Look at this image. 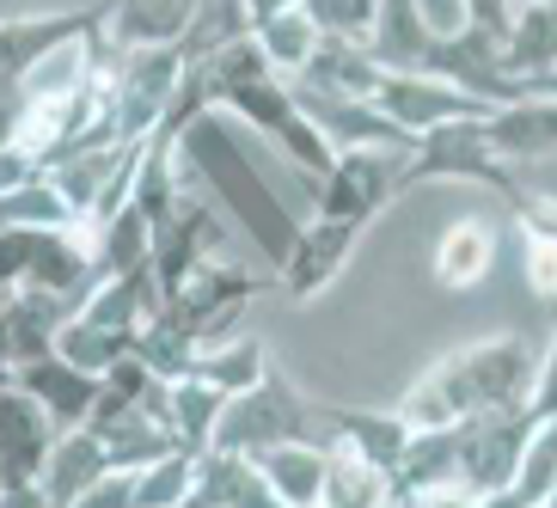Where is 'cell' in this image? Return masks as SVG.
Returning a JSON list of instances; mask_svg holds the SVG:
<instances>
[{
  "mask_svg": "<svg viewBox=\"0 0 557 508\" xmlns=\"http://www.w3.org/2000/svg\"><path fill=\"white\" fill-rule=\"evenodd\" d=\"M13 116H18V92L13 86H0V153L13 148Z\"/></svg>",
  "mask_w": 557,
  "mask_h": 508,
  "instance_id": "obj_38",
  "label": "cell"
},
{
  "mask_svg": "<svg viewBox=\"0 0 557 508\" xmlns=\"http://www.w3.org/2000/svg\"><path fill=\"white\" fill-rule=\"evenodd\" d=\"M32 178H44V172H37L32 160H25V153H0V197H7V190H18V184H32Z\"/></svg>",
  "mask_w": 557,
  "mask_h": 508,
  "instance_id": "obj_36",
  "label": "cell"
},
{
  "mask_svg": "<svg viewBox=\"0 0 557 508\" xmlns=\"http://www.w3.org/2000/svg\"><path fill=\"white\" fill-rule=\"evenodd\" d=\"M111 478V466H104V447L86 435V429H62L50 442V454H44V472H37V491H44V503L50 508H67L81 503L92 484H104Z\"/></svg>",
  "mask_w": 557,
  "mask_h": 508,
  "instance_id": "obj_18",
  "label": "cell"
},
{
  "mask_svg": "<svg viewBox=\"0 0 557 508\" xmlns=\"http://www.w3.org/2000/svg\"><path fill=\"white\" fill-rule=\"evenodd\" d=\"M0 508H50L37 484H0Z\"/></svg>",
  "mask_w": 557,
  "mask_h": 508,
  "instance_id": "obj_37",
  "label": "cell"
},
{
  "mask_svg": "<svg viewBox=\"0 0 557 508\" xmlns=\"http://www.w3.org/2000/svg\"><path fill=\"white\" fill-rule=\"evenodd\" d=\"M270 368H276V361H270L263 337L239 331V337H227V344L197 349V361H190V380H197V386H209V393H221V398H239V393H251V386H258Z\"/></svg>",
  "mask_w": 557,
  "mask_h": 508,
  "instance_id": "obj_23",
  "label": "cell"
},
{
  "mask_svg": "<svg viewBox=\"0 0 557 508\" xmlns=\"http://www.w3.org/2000/svg\"><path fill=\"white\" fill-rule=\"evenodd\" d=\"M246 37L251 50L263 55L270 74H300L312 55V25H307V7L300 0H270V7H246Z\"/></svg>",
  "mask_w": 557,
  "mask_h": 508,
  "instance_id": "obj_17",
  "label": "cell"
},
{
  "mask_svg": "<svg viewBox=\"0 0 557 508\" xmlns=\"http://www.w3.org/2000/svg\"><path fill=\"white\" fill-rule=\"evenodd\" d=\"M398 165L405 153H337L331 172L319 178V221H344V227H374L380 209H393L398 197Z\"/></svg>",
  "mask_w": 557,
  "mask_h": 508,
  "instance_id": "obj_6",
  "label": "cell"
},
{
  "mask_svg": "<svg viewBox=\"0 0 557 508\" xmlns=\"http://www.w3.org/2000/svg\"><path fill=\"white\" fill-rule=\"evenodd\" d=\"M13 386L32 398L44 417H50L55 435H62V429H81L86 417H92V405H99V380L74 374V368H67V361H55V356L25 361V368L13 374Z\"/></svg>",
  "mask_w": 557,
  "mask_h": 508,
  "instance_id": "obj_13",
  "label": "cell"
},
{
  "mask_svg": "<svg viewBox=\"0 0 557 508\" xmlns=\"http://www.w3.org/2000/svg\"><path fill=\"white\" fill-rule=\"evenodd\" d=\"M454 429H410L398 466L386 472V491L393 496H429L454 484Z\"/></svg>",
  "mask_w": 557,
  "mask_h": 508,
  "instance_id": "obj_25",
  "label": "cell"
},
{
  "mask_svg": "<svg viewBox=\"0 0 557 508\" xmlns=\"http://www.w3.org/2000/svg\"><path fill=\"white\" fill-rule=\"evenodd\" d=\"M496 258H503V233L484 214H459L454 227H442V239L429 251V276L447 295H466V288H478L496 270Z\"/></svg>",
  "mask_w": 557,
  "mask_h": 508,
  "instance_id": "obj_10",
  "label": "cell"
},
{
  "mask_svg": "<svg viewBox=\"0 0 557 508\" xmlns=\"http://www.w3.org/2000/svg\"><path fill=\"white\" fill-rule=\"evenodd\" d=\"M557 410L552 398V349L527 331H503L484 344L442 356L417 386L393 405L405 429H454L478 417H515V410Z\"/></svg>",
  "mask_w": 557,
  "mask_h": 508,
  "instance_id": "obj_1",
  "label": "cell"
},
{
  "mask_svg": "<svg viewBox=\"0 0 557 508\" xmlns=\"http://www.w3.org/2000/svg\"><path fill=\"white\" fill-rule=\"evenodd\" d=\"M515 227H521V263H527V288L540 300H552L557 288V214L552 197H533L515 209Z\"/></svg>",
  "mask_w": 557,
  "mask_h": 508,
  "instance_id": "obj_29",
  "label": "cell"
},
{
  "mask_svg": "<svg viewBox=\"0 0 557 508\" xmlns=\"http://www.w3.org/2000/svg\"><path fill=\"white\" fill-rule=\"evenodd\" d=\"M148 251H153L148 221H141L129 202H123V209H116L111 221L92 233V288H99V282L129 276V270H141V263H148Z\"/></svg>",
  "mask_w": 557,
  "mask_h": 508,
  "instance_id": "obj_26",
  "label": "cell"
},
{
  "mask_svg": "<svg viewBox=\"0 0 557 508\" xmlns=\"http://www.w3.org/2000/svg\"><path fill=\"white\" fill-rule=\"evenodd\" d=\"M258 478L270 484L282 508H319V484H325V442H288L251 459Z\"/></svg>",
  "mask_w": 557,
  "mask_h": 508,
  "instance_id": "obj_24",
  "label": "cell"
},
{
  "mask_svg": "<svg viewBox=\"0 0 557 508\" xmlns=\"http://www.w3.org/2000/svg\"><path fill=\"white\" fill-rule=\"evenodd\" d=\"M552 508H557V503H552Z\"/></svg>",
  "mask_w": 557,
  "mask_h": 508,
  "instance_id": "obj_41",
  "label": "cell"
},
{
  "mask_svg": "<svg viewBox=\"0 0 557 508\" xmlns=\"http://www.w3.org/2000/svg\"><path fill=\"white\" fill-rule=\"evenodd\" d=\"M190 508H209V503H190Z\"/></svg>",
  "mask_w": 557,
  "mask_h": 508,
  "instance_id": "obj_40",
  "label": "cell"
},
{
  "mask_svg": "<svg viewBox=\"0 0 557 508\" xmlns=\"http://www.w3.org/2000/svg\"><path fill=\"white\" fill-rule=\"evenodd\" d=\"M129 496H135V478L129 472H111L104 484H92L81 503H67V508H129Z\"/></svg>",
  "mask_w": 557,
  "mask_h": 508,
  "instance_id": "obj_35",
  "label": "cell"
},
{
  "mask_svg": "<svg viewBox=\"0 0 557 508\" xmlns=\"http://www.w3.org/2000/svg\"><path fill=\"white\" fill-rule=\"evenodd\" d=\"M557 423V410L533 405L515 410V417H478V423H454V484L466 496H503L515 484V466H521L527 442L540 429Z\"/></svg>",
  "mask_w": 557,
  "mask_h": 508,
  "instance_id": "obj_5",
  "label": "cell"
},
{
  "mask_svg": "<svg viewBox=\"0 0 557 508\" xmlns=\"http://www.w3.org/2000/svg\"><path fill=\"white\" fill-rule=\"evenodd\" d=\"M368 104H374L405 141H417V135H429V129H447V123H478V116H491L484 104L459 99L454 86L429 80V74H380Z\"/></svg>",
  "mask_w": 557,
  "mask_h": 508,
  "instance_id": "obj_7",
  "label": "cell"
},
{
  "mask_svg": "<svg viewBox=\"0 0 557 508\" xmlns=\"http://www.w3.org/2000/svg\"><path fill=\"white\" fill-rule=\"evenodd\" d=\"M386 478L374 466H361L356 454L325 442V484H319V508H386Z\"/></svg>",
  "mask_w": 557,
  "mask_h": 508,
  "instance_id": "obj_30",
  "label": "cell"
},
{
  "mask_svg": "<svg viewBox=\"0 0 557 508\" xmlns=\"http://www.w3.org/2000/svg\"><path fill=\"white\" fill-rule=\"evenodd\" d=\"M129 356L148 368L153 380H165V386H178V380H190V361H197V344L184 337V331L160 325V319H148V325L135 331Z\"/></svg>",
  "mask_w": 557,
  "mask_h": 508,
  "instance_id": "obj_32",
  "label": "cell"
},
{
  "mask_svg": "<svg viewBox=\"0 0 557 508\" xmlns=\"http://www.w3.org/2000/svg\"><path fill=\"white\" fill-rule=\"evenodd\" d=\"M190 25V7H153V0H129V7H104V50L135 55V50H172Z\"/></svg>",
  "mask_w": 557,
  "mask_h": 508,
  "instance_id": "obj_22",
  "label": "cell"
},
{
  "mask_svg": "<svg viewBox=\"0 0 557 508\" xmlns=\"http://www.w3.org/2000/svg\"><path fill=\"white\" fill-rule=\"evenodd\" d=\"M55 423L18 386H0V484H37Z\"/></svg>",
  "mask_w": 557,
  "mask_h": 508,
  "instance_id": "obj_11",
  "label": "cell"
},
{
  "mask_svg": "<svg viewBox=\"0 0 557 508\" xmlns=\"http://www.w3.org/2000/svg\"><path fill=\"white\" fill-rule=\"evenodd\" d=\"M221 405H227L221 393H209V386H197V380H178L172 398H165V435H172V454H184V459L209 454V435H214V423H221Z\"/></svg>",
  "mask_w": 557,
  "mask_h": 508,
  "instance_id": "obj_27",
  "label": "cell"
},
{
  "mask_svg": "<svg viewBox=\"0 0 557 508\" xmlns=\"http://www.w3.org/2000/svg\"><path fill=\"white\" fill-rule=\"evenodd\" d=\"M18 288H37V295H55L62 307H81L92 295V239L86 233H37Z\"/></svg>",
  "mask_w": 557,
  "mask_h": 508,
  "instance_id": "obj_12",
  "label": "cell"
},
{
  "mask_svg": "<svg viewBox=\"0 0 557 508\" xmlns=\"http://www.w3.org/2000/svg\"><path fill=\"white\" fill-rule=\"evenodd\" d=\"M0 233H81V227L50 190V178H32L0 197Z\"/></svg>",
  "mask_w": 557,
  "mask_h": 508,
  "instance_id": "obj_31",
  "label": "cell"
},
{
  "mask_svg": "<svg viewBox=\"0 0 557 508\" xmlns=\"http://www.w3.org/2000/svg\"><path fill=\"white\" fill-rule=\"evenodd\" d=\"M484 141H491V153L503 165H540L552 160L557 148V104L552 99H521L508 104V111H491L484 116Z\"/></svg>",
  "mask_w": 557,
  "mask_h": 508,
  "instance_id": "obj_15",
  "label": "cell"
},
{
  "mask_svg": "<svg viewBox=\"0 0 557 508\" xmlns=\"http://www.w3.org/2000/svg\"><path fill=\"white\" fill-rule=\"evenodd\" d=\"M288 442H325V435H319V405L282 368H270L251 393L227 398L221 405V423L209 435L214 454H239V459H258V454L288 447Z\"/></svg>",
  "mask_w": 557,
  "mask_h": 508,
  "instance_id": "obj_3",
  "label": "cell"
},
{
  "mask_svg": "<svg viewBox=\"0 0 557 508\" xmlns=\"http://www.w3.org/2000/svg\"><path fill=\"white\" fill-rule=\"evenodd\" d=\"M503 74L515 86H557V7H545V0L515 7V25H508L503 44Z\"/></svg>",
  "mask_w": 557,
  "mask_h": 508,
  "instance_id": "obj_16",
  "label": "cell"
},
{
  "mask_svg": "<svg viewBox=\"0 0 557 508\" xmlns=\"http://www.w3.org/2000/svg\"><path fill=\"white\" fill-rule=\"evenodd\" d=\"M129 508H190V459H184V454H165L160 466L135 472Z\"/></svg>",
  "mask_w": 557,
  "mask_h": 508,
  "instance_id": "obj_34",
  "label": "cell"
},
{
  "mask_svg": "<svg viewBox=\"0 0 557 508\" xmlns=\"http://www.w3.org/2000/svg\"><path fill=\"white\" fill-rule=\"evenodd\" d=\"M190 503H209V508H282L270 496V484L258 478V466L239 454H197L190 459Z\"/></svg>",
  "mask_w": 557,
  "mask_h": 508,
  "instance_id": "obj_21",
  "label": "cell"
},
{
  "mask_svg": "<svg viewBox=\"0 0 557 508\" xmlns=\"http://www.w3.org/2000/svg\"><path fill=\"white\" fill-rule=\"evenodd\" d=\"M429 50L435 37L417 18V0H374V32H368V55L380 74H429Z\"/></svg>",
  "mask_w": 557,
  "mask_h": 508,
  "instance_id": "obj_19",
  "label": "cell"
},
{
  "mask_svg": "<svg viewBox=\"0 0 557 508\" xmlns=\"http://www.w3.org/2000/svg\"><path fill=\"white\" fill-rule=\"evenodd\" d=\"M214 246H221V214L209 202H178V214L165 221V233L148 251V276L153 295H172L178 282H190L202 263H214Z\"/></svg>",
  "mask_w": 557,
  "mask_h": 508,
  "instance_id": "obj_9",
  "label": "cell"
},
{
  "mask_svg": "<svg viewBox=\"0 0 557 508\" xmlns=\"http://www.w3.org/2000/svg\"><path fill=\"white\" fill-rule=\"evenodd\" d=\"M386 508H398V503H393V496H386Z\"/></svg>",
  "mask_w": 557,
  "mask_h": 508,
  "instance_id": "obj_39",
  "label": "cell"
},
{
  "mask_svg": "<svg viewBox=\"0 0 557 508\" xmlns=\"http://www.w3.org/2000/svg\"><path fill=\"white\" fill-rule=\"evenodd\" d=\"M417 184H491L503 190L508 209L540 197V184H527L515 165H503L484 141V116L478 123H447V129H429L410 141L405 165H398V190H417Z\"/></svg>",
  "mask_w": 557,
  "mask_h": 508,
  "instance_id": "obj_4",
  "label": "cell"
},
{
  "mask_svg": "<svg viewBox=\"0 0 557 508\" xmlns=\"http://www.w3.org/2000/svg\"><path fill=\"white\" fill-rule=\"evenodd\" d=\"M246 37V7H227V0H214V7H190V25L184 37L172 44L178 67H209L221 50H233Z\"/></svg>",
  "mask_w": 557,
  "mask_h": 508,
  "instance_id": "obj_28",
  "label": "cell"
},
{
  "mask_svg": "<svg viewBox=\"0 0 557 508\" xmlns=\"http://www.w3.org/2000/svg\"><path fill=\"white\" fill-rule=\"evenodd\" d=\"M356 239H361V227H344V221H319V214H312V221H300L288 258L276 263L282 295L295 300V307L319 300L331 282L344 276V263L356 258Z\"/></svg>",
  "mask_w": 557,
  "mask_h": 508,
  "instance_id": "obj_8",
  "label": "cell"
},
{
  "mask_svg": "<svg viewBox=\"0 0 557 508\" xmlns=\"http://www.w3.org/2000/svg\"><path fill=\"white\" fill-rule=\"evenodd\" d=\"M319 429H331V447H344V454H356L361 466H374L380 478L398 466V454H405L410 429L398 423L393 410H344V405H319Z\"/></svg>",
  "mask_w": 557,
  "mask_h": 508,
  "instance_id": "obj_14",
  "label": "cell"
},
{
  "mask_svg": "<svg viewBox=\"0 0 557 508\" xmlns=\"http://www.w3.org/2000/svg\"><path fill=\"white\" fill-rule=\"evenodd\" d=\"M374 86H380V67H374V55H368V50H356V44H312L295 92L368 104V99H374Z\"/></svg>",
  "mask_w": 557,
  "mask_h": 508,
  "instance_id": "obj_20",
  "label": "cell"
},
{
  "mask_svg": "<svg viewBox=\"0 0 557 508\" xmlns=\"http://www.w3.org/2000/svg\"><path fill=\"white\" fill-rule=\"evenodd\" d=\"M178 153L202 172V184L214 190V202H221V209H227L233 221L258 239L263 258H270V263L288 258V246H295V233H300L295 209L263 184V172L246 160V148L233 141V129L221 123V111L202 116V123H190V129L178 135Z\"/></svg>",
  "mask_w": 557,
  "mask_h": 508,
  "instance_id": "obj_2",
  "label": "cell"
},
{
  "mask_svg": "<svg viewBox=\"0 0 557 508\" xmlns=\"http://www.w3.org/2000/svg\"><path fill=\"white\" fill-rule=\"evenodd\" d=\"M300 7H307V25L319 44H356V50H368L374 0H300Z\"/></svg>",
  "mask_w": 557,
  "mask_h": 508,
  "instance_id": "obj_33",
  "label": "cell"
}]
</instances>
